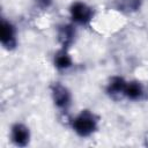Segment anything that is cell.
<instances>
[{
  "label": "cell",
  "instance_id": "1",
  "mask_svg": "<svg viewBox=\"0 0 148 148\" xmlns=\"http://www.w3.org/2000/svg\"><path fill=\"white\" fill-rule=\"evenodd\" d=\"M97 124H98V119L95 116V113H92L89 110H82L73 119L72 127L77 135L86 138L91 135L97 130Z\"/></svg>",
  "mask_w": 148,
  "mask_h": 148
},
{
  "label": "cell",
  "instance_id": "2",
  "mask_svg": "<svg viewBox=\"0 0 148 148\" xmlns=\"http://www.w3.org/2000/svg\"><path fill=\"white\" fill-rule=\"evenodd\" d=\"M69 14H71L72 21L80 25L88 24L92 20V16H94L92 9L87 3L81 2V1H76L71 6Z\"/></svg>",
  "mask_w": 148,
  "mask_h": 148
},
{
  "label": "cell",
  "instance_id": "3",
  "mask_svg": "<svg viewBox=\"0 0 148 148\" xmlns=\"http://www.w3.org/2000/svg\"><path fill=\"white\" fill-rule=\"evenodd\" d=\"M51 95L56 106L62 111H67L72 102V96L69 90L61 83L57 82L51 87Z\"/></svg>",
  "mask_w": 148,
  "mask_h": 148
},
{
  "label": "cell",
  "instance_id": "4",
  "mask_svg": "<svg viewBox=\"0 0 148 148\" xmlns=\"http://www.w3.org/2000/svg\"><path fill=\"white\" fill-rule=\"evenodd\" d=\"M1 44L5 49L12 50L16 46V31L14 25L6 20L1 22Z\"/></svg>",
  "mask_w": 148,
  "mask_h": 148
},
{
  "label": "cell",
  "instance_id": "5",
  "mask_svg": "<svg viewBox=\"0 0 148 148\" xmlns=\"http://www.w3.org/2000/svg\"><path fill=\"white\" fill-rule=\"evenodd\" d=\"M10 139L15 146L24 147L29 143L30 140V132L29 128L23 124H15L12 126L10 130Z\"/></svg>",
  "mask_w": 148,
  "mask_h": 148
},
{
  "label": "cell",
  "instance_id": "6",
  "mask_svg": "<svg viewBox=\"0 0 148 148\" xmlns=\"http://www.w3.org/2000/svg\"><path fill=\"white\" fill-rule=\"evenodd\" d=\"M126 81L121 77V76H113L110 79L108 87H106V91L108 94L113 97H120V96H125V88H126Z\"/></svg>",
  "mask_w": 148,
  "mask_h": 148
},
{
  "label": "cell",
  "instance_id": "7",
  "mask_svg": "<svg viewBox=\"0 0 148 148\" xmlns=\"http://www.w3.org/2000/svg\"><path fill=\"white\" fill-rule=\"evenodd\" d=\"M75 38V29L71 24H64L58 30V39L62 45V49H67Z\"/></svg>",
  "mask_w": 148,
  "mask_h": 148
},
{
  "label": "cell",
  "instance_id": "8",
  "mask_svg": "<svg viewBox=\"0 0 148 148\" xmlns=\"http://www.w3.org/2000/svg\"><path fill=\"white\" fill-rule=\"evenodd\" d=\"M145 94V89L143 86L138 82V81H131L126 83V88H125V96L132 101H138L141 99L142 96Z\"/></svg>",
  "mask_w": 148,
  "mask_h": 148
},
{
  "label": "cell",
  "instance_id": "9",
  "mask_svg": "<svg viewBox=\"0 0 148 148\" xmlns=\"http://www.w3.org/2000/svg\"><path fill=\"white\" fill-rule=\"evenodd\" d=\"M73 65V60L66 49L59 50L54 54V66L60 71H66Z\"/></svg>",
  "mask_w": 148,
  "mask_h": 148
},
{
  "label": "cell",
  "instance_id": "10",
  "mask_svg": "<svg viewBox=\"0 0 148 148\" xmlns=\"http://www.w3.org/2000/svg\"><path fill=\"white\" fill-rule=\"evenodd\" d=\"M36 1H37L38 5L42 6V7H49L50 3H51V0H36Z\"/></svg>",
  "mask_w": 148,
  "mask_h": 148
}]
</instances>
